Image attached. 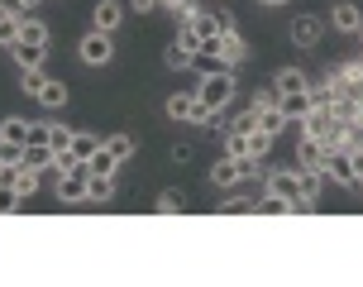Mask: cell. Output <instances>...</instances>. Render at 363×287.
<instances>
[{"instance_id":"10","label":"cell","mask_w":363,"mask_h":287,"mask_svg":"<svg viewBox=\"0 0 363 287\" xmlns=\"http://www.w3.org/2000/svg\"><path fill=\"white\" fill-rule=\"evenodd\" d=\"M120 19H125V5H120V0H101V5L91 10V24H96L101 34H110V29H120Z\"/></svg>"},{"instance_id":"4","label":"cell","mask_w":363,"mask_h":287,"mask_svg":"<svg viewBox=\"0 0 363 287\" xmlns=\"http://www.w3.org/2000/svg\"><path fill=\"white\" fill-rule=\"evenodd\" d=\"M77 53H82V63H86V67H106L110 58H115V43H110V34L91 29V34L77 43Z\"/></svg>"},{"instance_id":"22","label":"cell","mask_w":363,"mask_h":287,"mask_svg":"<svg viewBox=\"0 0 363 287\" xmlns=\"http://www.w3.org/2000/svg\"><path fill=\"white\" fill-rule=\"evenodd\" d=\"M106 148H110V158H115V163L134 158V134H110V139H106Z\"/></svg>"},{"instance_id":"15","label":"cell","mask_w":363,"mask_h":287,"mask_svg":"<svg viewBox=\"0 0 363 287\" xmlns=\"http://www.w3.org/2000/svg\"><path fill=\"white\" fill-rule=\"evenodd\" d=\"M211 182H216V187H235V182H244V178H239V158H230V153H225V163H216V168H211Z\"/></svg>"},{"instance_id":"5","label":"cell","mask_w":363,"mask_h":287,"mask_svg":"<svg viewBox=\"0 0 363 287\" xmlns=\"http://www.w3.org/2000/svg\"><path fill=\"white\" fill-rule=\"evenodd\" d=\"M201 48H216V53H220V63H225V67H239V63L249 58V43H244V38H239L235 29H230V34H220V38H206Z\"/></svg>"},{"instance_id":"6","label":"cell","mask_w":363,"mask_h":287,"mask_svg":"<svg viewBox=\"0 0 363 287\" xmlns=\"http://www.w3.org/2000/svg\"><path fill=\"white\" fill-rule=\"evenodd\" d=\"M86 163H77V168H67V173H57V197L62 201H86Z\"/></svg>"},{"instance_id":"29","label":"cell","mask_w":363,"mask_h":287,"mask_svg":"<svg viewBox=\"0 0 363 287\" xmlns=\"http://www.w3.org/2000/svg\"><path fill=\"white\" fill-rule=\"evenodd\" d=\"M96 148H101V139H96V134H72V158L86 163L91 153H96Z\"/></svg>"},{"instance_id":"13","label":"cell","mask_w":363,"mask_h":287,"mask_svg":"<svg viewBox=\"0 0 363 287\" xmlns=\"http://www.w3.org/2000/svg\"><path fill=\"white\" fill-rule=\"evenodd\" d=\"M296 182H301V197L320 201V192H325V173L320 168H296Z\"/></svg>"},{"instance_id":"27","label":"cell","mask_w":363,"mask_h":287,"mask_svg":"<svg viewBox=\"0 0 363 287\" xmlns=\"http://www.w3.org/2000/svg\"><path fill=\"white\" fill-rule=\"evenodd\" d=\"M19 72H24V77H19V91H24V96H38V87L48 82L43 67H19Z\"/></svg>"},{"instance_id":"21","label":"cell","mask_w":363,"mask_h":287,"mask_svg":"<svg viewBox=\"0 0 363 287\" xmlns=\"http://www.w3.org/2000/svg\"><path fill=\"white\" fill-rule=\"evenodd\" d=\"M24 163L43 173V168H53V148L48 144H24Z\"/></svg>"},{"instance_id":"16","label":"cell","mask_w":363,"mask_h":287,"mask_svg":"<svg viewBox=\"0 0 363 287\" xmlns=\"http://www.w3.org/2000/svg\"><path fill=\"white\" fill-rule=\"evenodd\" d=\"M19 43H34V48H43V43H48V24L24 15V24H19Z\"/></svg>"},{"instance_id":"37","label":"cell","mask_w":363,"mask_h":287,"mask_svg":"<svg viewBox=\"0 0 363 287\" xmlns=\"http://www.w3.org/2000/svg\"><path fill=\"white\" fill-rule=\"evenodd\" d=\"M258 211H263V215H291V201H277V197H268V201H258Z\"/></svg>"},{"instance_id":"28","label":"cell","mask_w":363,"mask_h":287,"mask_svg":"<svg viewBox=\"0 0 363 287\" xmlns=\"http://www.w3.org/2000/svg\"><path fill=\"white\" fill-rule=\"evenodd\" d=\"M72 134H77V129L53 125V120H48V148H53V153H57V148H72Z\"/></svg>"},{"instance_id":"8","label":"cell","mask_w":363,"mask_h":287,"mask_svg":"<svg viewBox=\"0 0 363 287\" xmlns=\"http://www.w3.org/2000/svg\"><path fill=\"white\" fill-rule=\"evenodd\" d=\"M320 34H325V24H320L315 15H301L296 24H291V43H296V48H315Z\"/></svg>"},{"instance_id":"36","label":"cell","mask_w":363,"mask_h":287,"mask_svg":"<svg viewBox=\"0 0 363 287\" xmlns=\"http://www.w3.org/2000/svg\"><path fill=\"white\" fill-rule=\"evenodd\" d=\"M177 43H182V48H201V34H196V24H191V19H182V34H177Z\"/></svg>"},{"instance_id":"19","label":"cell","mask_w":363,"mask_h":287,"mask_svg":"<svg viewBox=\"0 0 363 287\" xmlns=\"http://www.w3.org/2000/svg\"><path fill=\"white\" fill-rule=\"evenodd\" d=\"M115 168H120V163L110 158V148H106V144H101V148H96V153L86 158V173H96V178H110Z\"/></svg>"},{"instance_id":"24","label":"cell","mask_w":363,"mask_h":287,"mask_svg":"<svg viewBox=\"0 0 363 287\" xmlns=\"http://www.w3.org/2000/svg\"><path fill=\"white\" fill-rule=\"evenodd\" d=\"M10 53H15L19 67H43V48H34V43H15Z\"/></svg>"},{"instance_id":"7","label":"cell","mask_w":363,"mask_h":287,"mask_svg":"<svg viewBox=\"0 0 363 287\" xmlns=\"http://www.w3.org/2000/svg\"><path fill=\"white\" fill-rule=\"evenodd\" d=\"M196 34H201V43L206 38H220V34H230L235 29V19H230V10H196Z\"/></svg>"},{"instance_id":"20","label":"cell","mask_w":363,"mask_h":287,"mask_svg":"<svg viewBox=\"0 0 363 287\" xmlns=\"http://www.w3.org/2000/svg\"><path fill=\"white\" fill-rule=\"evenodd\" d=\"M19 24H24V15H5L0 10V48H15L19 43Z\"/></svg>"},{"instance_id":"18","label":"cell","mask_w":363,"mask_h":287,"mask_svg":"<svg viewBox=\"0 0 363 287\" xmlns=\"http://www.w3.org/2000/svg\"><path fill=\"white\" fill-rule=\"evenodd\" d=\"M272 87H277V91H306L311 82H306V72H296V67H282L277 77H272Z\"/></svg>"},{"instance_id":"25","label":"cell","mask_w":363,"mask_h":287,"mask_svg":"<svg viewBox=\"0 0 363 287\" xmlns=\"http://www.w3.org/2000/svg\"><path fill=\"white\" fill-rule=\"evenodd\" d=\"M191 58H196V48H182V43H172L163 63H167L172 72H186V67H191Z\"/></svg>"},{"instance_id":"39","label":"cell","mask_w":363,"mask_h":287,"mask_svg":"<svg viewBox=\"0 0 363 287\" xmlns=\"http://www.w3.org/2000/svg\"><path fill=\"white\" fill-rule=\"evenodd\" d=\"M0 10H5V15H29V5H24V0H0Z\"/></svg>"},{"instance_id":"1","label":"cell","mask_w":363,"mask_h":287,"mask_svg":"<svg viewBox=\"0 0 363 287\" xmlns=\"http://www.w3.org/2000/svg\"><path fill=\"white\" fill-rule=\"evenodd\" d=\"M167 115H172L177 125H216V110L206 106L196 91H177V96H167Z\"/></svg>"},{"instance_id":"17","label":"cell","mask_w":363,"mask_h":287,"mask_svg":"<svg viewBox=\"0 0 363 287\" xmlns=\"http://www.w3.org/2000/svg\"><path fill=\"white\" fill-rule=\"evenodd\" d=\"M38 106L62 110L67 106V87H62V82H43V87H38Z\"/></svg>"},{"instance_id":"40","label":"cell","mask_w":363,"mask_h":287,"mask_svg":"<svg viewBox=\"0 0 363 287\" xmlns=\"http://www.w3.org/2000/svg\"><path fill=\"white\" fill-rule=\"evenodd\" d=\"M129 5H134V10H153L158 0H129Z\"/></svg>"},{"instance_id":"44","label":"cell","mask_w":363,"mask_h":287,"mask_svg":"<svg viewBox=\"0 0 363 287\" xmlns=\"http://www.w3.org/2000/svg\"><path fill=\"white\" fill-rule=\"evenodd\" d=\"M359 38H363V29H359Z\"/></svg>"},{"instance_id":"9","label":"cell","mask_w":363,"mask_h":287,"mask_svg":"<svg viewBox=\"0 0 363 287\" xmlns=\"http://www.w3.org/2000/svg\"><path fill=\"white\" fill-rule=\"evenodd\" d=\"M277 110H282L291 125H296V120L311 110V87H306V91H277Z\"/></svg>"},{"instance_id":"34","label":"cell","mask_w":363,"mask_h":287,"mask_svg":"<svg viewBox=\"0 0 363 287\" xmlns=\"http://www.w3.org/2000/svg\"><path fill=\"white\" fill-rule=\"evenodd\" d=\"M268 148H272V134H263V129H249V153H254V158H263Z\"/></svg>"},{"instance_id":"11","label":"cell","mask_w":363,"mask_h":287,"mask_svg":"<svg viewBox=\"0 0 363 287\" xmlns=\"http://www.w3.org/2000/svg\"><path fill=\"white\" fill-rule=\"evenodd\" d=\"M335 29H340V34H359L363 29V10L354 0H340V5H335Z\"/></svg>"},{"instance_id":"23","label":"cell","mask_w":363,"mask_h":287,"mask_svg":"<svg viewBox=\"0 0 363 287\" xmlns=\"http://www.w3.org/2000/svg\"><path fill=\"white\" fill-rule=\"evenodd\" d=\"M0 139L29 144V120H19V115H10V120H0Z\"/></svg>"},{"instance_id":"42","label":"cell","mask_w":363,"mask_h":287,"mask_svg":"<svg viewBox=\"0 0 363 287\" xmlns=\"http://www.w3.org/2000/svg\"><path fill=\"white\" fill-rule=\"evenodd\" d=\"M158 5H172V0H158Z\"/></svg>"},{"instance_id":"35","label":"cell","mask_w":363,"mask_h":287,"mask_svg":"<svg viewBox=\"0 0 363 287\" xmlns=\"http://www.w3.org/2000/svg\"><path fill=\"white\" fill-rule=\"evenodd\" d=\"M230 129H235V134H249V129H258V115H254V106L244 110V115H235V120H230Z\"/></svg>"},{"instance_id":"33","label":"cell","mask_w":363,"mask_h":287,"mask_svg":"<svg viewBox=\"0 0 363 287\" xmlns=\"http://www.w3.org/2000/svg\"><path fill=\"white\" fill-rule=\"evenodd\" d=\"M19 201H24V197H19L15 187H10V182H0V215H10V211H19Z\"/></svg>"},{"instance_id":"26","label":"cell","mask_w":363,"mask_h":287,"mask_svg":"<svg viewBox=\"0 0 363 287\" xmlns=\"http://www.w3.org/2000/svg\"><path fill=\"white\" fill-rule=\"evenodd\" d=\"M19 163H24V144L0 139V168H19Z\"/></svg>"},{"instance_id":"41","label":"cell","mask_w":363,"mask_h":287,"mask_svg":"<svg viewBox=\"0 0 363 287\" xmlns=\"http://www.w3.org/2000/svg\"><path fill=\"white\" fill-rule=\"evenodd\" d=\"M258 5H268V10H282V5H291V0H258Z\"/></svg>"},{"instance_id":"31","label":"cell","mask_w":363,"mask_h":287,"mask_svg":"<svg viewBox=\"0 0 363 287\" xmlns=\"http://www.w3.org/2000/svg\"><path fill=\"white\" fill-rule=\"evenodd\" d=\"M182 206H186V197H182L177 187H167L163 197H158V211H163V215H177V211H182Z\"/></svg>"},{"instance_id":"12","label":"cell","mask_w":363,"mask_h":287,"mask_svg":"<svg viewBox=\"0 0 363 287\" xmlns=\"http://www.w3.org/2000/svg\"><path fill=\"white\" fill-rule=\"evenodd\" d=\"M254 115H258V129H263V134H272V139H277V134L291 125V120H287L277 106H254Z\"/></svg>"},{"instance_id":"32","label":"cell","mask_w":363,"mask_h":287,"mask_svg":"<svg viewBox=\"0 0 363 287\" xmlns=\"http://www.w3.org/2000/svg\"><path fill=\"white\" fill-rule=\"evenodd\" d=\"M225 153H230V158H244V153H249V134H235V129H230V134H225Z\"/></svg>"},{"instance_id":"43","label":"cell","mask_w":363,"mask_h":287,"mask_svg":"<svg viewBox=\"0 0 363 287\" xmlns=\"http://www.w3.org/2000/svg\"><path fill=\"white\" fill-rule=\"evenodd\" d=\"M359 187H363V173H359Z\"/></svg>"},{"instance_id":"2","label":"cell","mask_w":363,"mask_h":287,"mask_svg":"<svg viewBox=\"0 0 363 287\" xmlns=\"http://www.w3.org/2000/svg\"><path fill=\"white\" fill-rule=\"evenodd\" d=\"M196 96H201V101H206V106H211V110L220 115V110L235 101V67H220V72H211V77H201Z\"/></svg>"},{"instance_id":"14","label":"cell","mask_w":363,"mask_h":287,"mask_svg":"<svg viewBox=\"0 0 363 287\" xmlns=\"http://www.w3.org/2000/svg\"><path fill=\"white\" fill-rule=\"evenodd\" d=\"M320 158H325V144H320V139H301V148H296L291 168H320Z\"/></svg>"},{"instance_id":"38","label":"cell","mask_w":363,"mask_h":287,"mask_svg":"<svg viewBox=\"0 0 363 287\" xmlns=\"http://www.w3.org/2000/svg\"><path fill=\"white\" fill-rule=\"evenodd\" d=\"M29 144H48V120H34L29 125Z\"/></svg>"},{"instance_id":"3","label":"cell","mask_w":363,"mask_h":287,"mask_svg":"<svg viewBox=\"0 0 363 287\" xmlns=\"http://www.w3.org/2000/svg\"><path fill=\"white\" fill-rule=\"evenodd\" d=\"M320 173H325V182H335V187H354V182H359V168H354V153H349V148H325Z\"/></svg>"},{"instance_id":"30","label":"cell","mask_w":363,"mask_h":287,"mask_svg":"<svg viewBox=\"0 0 363 287\" xmlns=\"http://www.w3.org/2000/svg\"><path fill=\"white\" fill-rule=\"evenodd\" d=\"M110 197H115L110 178H96V173H91V182H86V201H110Z\"/></svg>"}]
</instances>
